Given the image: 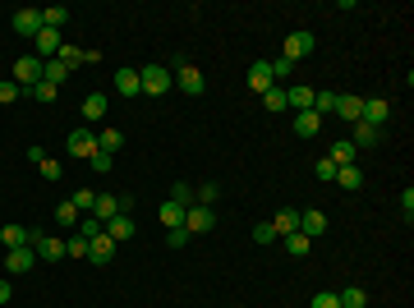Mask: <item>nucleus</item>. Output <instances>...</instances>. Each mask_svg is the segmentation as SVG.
<instances>
[{"label": "nucleus", "instance_id": "nucleus-1", "mask_svg": "<svg viewBox=\"0 0 414 308\" xmlns=\"http://www.w3.org/2000/svg\"><path fill=\"white\" fill-rule=\"evenodd\" d=\"M138 88L148 92V97H166V92L175 88V83H171V69H166V65H143L138 69Z\"/></svg>", "mask_w": 414, "mask_h": 308}, {"label": "nucleus", "instance_id": "nucleus-2", "mask_svg": "<svg viewBox=\"0 0 414 308\" xmlns=\"http://www.w3.org/2000/svg\"><path fill=\"white\" fill-rule=\"evenodd\" d=\"M171 83L185 92V97H203V92H207V78H203V69H198V65H180L171 74Z\"/></svg>", "mask_w": 414, "mask_h": 308}, {"label": "nucleus", "instance_id": "nucleus-3", "mask_svg": "<svg viewBox=\"0 0 414 308\" xmlns=\"http://www.w3.org/2000/svg\"><path fill=\"white\" fill-rule=\"evenodd\" d=\"M212 226H217V212L203 207V203H189V212H185V230H189V235H207Z\"/></svg>", "mask_w": 414, "mask_h": 308}, {"label": "nucleus", "instance_id": "nucleus-4", "mask_svg": "<svg viewBox=\"0 0 414 308\" xmlns=\"http://www.w3.org/2000/svg\"><path fill=\"white\" fill-rule=\"evenodd\" d=\"M313 46H317V37L308 33V28H299V33H290V37H285V46H281V51H285V60L294 65V60H304V55H313Z\"/></svg>", "mask_w": 414, "mask_h": 308}, {"label": "nucleus", "instance_id": "nucleus-5", "mask_svg": "<svg viewBox=\"0 0 414 308\" xmlns=\"http://www.w3.org/2000/svg\"><path fill=\"white\" fill-rule=\"evenodd\" d=\"M359 120L373 124V129H382V124L392 120V101H387V97H369V101L359 106Z\"/></svg>", "mask_w": 414, "mask_h": 308}, {"label": "nucleus", "instance_id": "nucleus-6", "mask_svg": "<svg viewBox=\"0 0 414 308\" xmlns=\"http://www.w3.org/2000/svg\"><path fill=\"white\" fill-rule=\"evenodd\" d=\"M14 83H19V88L42 83V60H37V55H19V60H14Z\"/></svg>", "mask_w": 414, "mask_h": 308}, {"label": "nucleus", "instance_id": "nucleus-7", "mask_svg": "<svg viewBox=\"0 0 414 308\" xmlns=\"http://www.w3.org/2000/svg\"><path fill=\"white\" fill-rule=\"evenodd\" d=\"M69 156L92 161V156H97V133H92V129H74V133H69Z\"/></svg>", "mask_w": 414, "mask_h": 308}, {"label": "nucleus", "instance_id": "nucleus-8", "mask_svg": "<svg viewBox=\"0 0 414 308\" xmlns=\"http://www.w3.org/2000/svg\"><path fill=\"white\" fill-rule=\"evenodd\" d=\"M42 230H28V226H0V244L5 249H33V240Z\"/></svg>", "mask_w": 414, "mask_h": 308}, {"label": "nucleus", "instance_id": "nucleus-9", "mask_svg": "<svg viewBox=\"0 0 414 308\" xmlns=\"http://www.w3.org/2000/svg\"><path fill=\"white\" fill-rule=\"evenodd\" d=\"M115 249H120V244L110 240L106 230H101V235H92V240H87V258H92V263H97V267H106L110 258H115Z\"/></svg>", "mask_w": 414, "mask_h": 308}, {"label": "nucleus", "instance_id": "nucleus-10", "mask_svg": "<svg viewBox=\"0 0 414 308\" xmlns=\"http://www.w3.org/2000/svg\"><path fill=\"white\" fill-rule=\"evenodd\" d=\"M10 28H14L19 37H37V33H42V10H14Z\"/></svg>", "mask_w": 414, "mask_h": 308}, {"label": "nucleus", "instance_id": "nucleus-11", "mask_svg": "<svg viewBox=\"0 0 414 308\" xmlns=\"http://www.w3.org/2000/svg\"><path fill=\"white\" fill-rule=\"evenodd\" d=\"M33 254L42 258V263H60V258H65V240H55V235H37Z\"/></svg>", "mask_w": 414, "mask_h": 308}, {"label": "nucleus", "instance_id": "nucleus-12", "mask_svg": "<svg viewBox=\"0 0 414 308\" xmlns=\"http://www.w3.org/2000/svg\"><path fill=\"white\" fill-rule=\"evenodd\" d=\"M244 78H249V88L258 92V97H262L267 88H276V78H272V65H267V60H253V65H249V74H244Z\"/></svg>", "mask_w": 414, "mask_h": 308}, {"label": "nucleus", "instance_id": "nucleus-13", "mask_svg": "<svg viewBox=\"0 0 414 308\" xmlns=\"http://www.w3.org/2000/svg\"><path fill=\"white\" fill-rule=\"evenodd\" d=\"M33 42H37V60H55V55H60V46H65L55 28H42V33H37Z\"/></svg>", "mask_w": 414, "mask_h": 308}, {"label": "nucleus", "instance_id": "nucleus-14", "mask_svg": "<svg viewBox=\"0 0 414 308\" xmlns=\"http://www.w3.org/2000/svg\"><path fill=\"white\" fill-rule=\"evenodd\" d=\"M106 235L115 244H124V240H134V235H138V226H134V217H110L106 221Z\"/></svg>", "mask_w": 414, "mask_h": 308}, {"label": "nucleus", "instance_id": "nucleus-15", "mask_svg": "<svg viewBox=\"0 0 414 308\" xmlns=\"http://www.w3.org/2000/svg\"><path fill=\"white\" fill-rule=\"evenodd\" d=\"M272 230H276V240L294 235V230H299V212H294V207H281V212L272 217Z\"/></svg>", "mask_w": 414, "mask_h": 308}, {"label": "nucleus", "instance_id": "nucleus-16", "mask_svg": "<svg viewBox=\"0 0 414 308\" xmlns=\"http://www.w3.org/2000/svg\"><path fill=\"white\" fill-rule=\"evenodd\" d=\"M83 120L87 124L106 120V92H87V97H83Z\"/></svg>", "mask_w": 414, "mask_h": 308}, {"label": "nucleus", "instance_id": "nucleus-17", "mask_svg": "<svg viewBox=\"0 0 414 308\" xmlns=\"http://www.w3.org/2000/svg\"><path fill=\"white\" fill-rule=\"evenodd\" d=\"M33 267H37L33 249H10V258H5V272H33Z\"/></svg>", "mask_w": 414, "mask_h": 308}, {"label": "nucleus", "instance_id": "nucleus-18", "mask_svg": "<svg viewBox=\"0 0 414 308\" xmlns=\"http://www.w3.org/2000/svg\"><path fill=\"white\" fill-rule=\"evenodd\" d=\"M115 92L120 97H138V69H115Z\"/></svg>", "mask_w": 414, "mask_h": 308}, {"label": "nucleus", "instance_id": "nucleus-19", "mask_svg": "<svg viewBox=\"0 0 414 308\" xmlns=\"http://www.w3.org/2000/svg\"><path fill=\"white\" fill-rule=\"evenodd\" d=\"M336 184L350 189V193H359V189H364V170H359V166H336Z\"/></svg>", "mask_w": 414, "mask_h": 308}, {"label": "nucleus", "instance_id": "nucleus-20", "mask_svg": "<svg viewBox=\"0 0 414 308\" xmlns=\"http://www.w3.org/2000/svg\"><path fill=\"white\" fill-rule=\"evenodd\" d=\"M120 147H124V133H120V129H110V124H106V129L97 133V152L115 156V152H120Z\"/></svg>", "mask_w": 414, "mask_h": 308}, {"label": "nucleus", "instance_id": "nucleus-21", "mask_svg": "<svg viewBox=\"0 0 414 308\" xmlns=\"http://www.w3.org/2000/svg\"><path fill=\"white\" fill-rule=\"evenodd\" d=\"M317 129H322V115H313V110H299V115H294V133H299V138H313Z\"/></svg>", "mask_w": 414, "mask_h": 308}, {"label": "nucleus", "instance_id": "nucleus-22", "mask_svg": "<svg viewBox=\"0 0 414 308\" xmlns=\"http://www.w3.org/2000/svg\"><path fill=\"white\" fill-rule=\"evenodd\" d=\"M322 230H327V217H322V212H299V235L313 240V235H322Z\"/></svg>", "mask_w": 414, "mask_h": 308}, {"label": "nucleus", "instance_id": "nucleus-23", "mask_svg": "<svg viewBox=\"0 0 414 308\" xmlns=\"http://www.w3.org/2000/svg\"><path fill=\"white\" fill-rule=\"evenodd\" d=\"M355 156H359V147L350 143V138H341V143H331L327 161H336V166H355Z\"/></svg>", "mask_w": 414, "mask_h": 308}, {"label": "nucleus", "instance_id": "nucleus-24", "mask_svg": "<svg viewBox=\"0 0 414 308\" xmlns=\"http://www.w3.org/2000/svg\"><path fill=\"white\" fill-rule=\"evenodd\" d=\"M185 212H189V207H180V203H171V198H166L157 217H162V226H166V230H175V226H185Z\"/></svg>", "mask_w": 414, "mask_h": 308}, {"label": "nucleus", "instance_id": "nucleus-25", "mask_svg": "<svg viewBox=\"0 0 414 308\" xmlns=\"http://www.w3.org/2000/svg\"><path fill=\"white\" fill-rule=\"evenodd\" d=\"M285 106H294V115L313 110V88H285Z\"/></svg>", "mask_w": 414, "mask_h": 308}, {"label": "nucleus", "instance_id": "nucleus-26", "mask_svg": "<svg viewBox=\"0 0 414 308\" xmlns=\"http://www.w3.org/2000/svg\"><path fill=\"white\" fill-rule=\"evenodd\" d=\"M331 110H336V92H331V88H313V115L327 120Z\"/></svg>", "mask_w": 414, "mask_h": 308}, {"label": "nucleus", "instance_id": "nucleus-27", "mask_svg": "<svg viewBox=\"0 0 414 308\" xmlns=\"http://www.w3.org/2000/svg\"><path fill=\"white\" fill-rule=\"evenodd\" d=\"M355 147H373V143H382V129H373V124H364V120H355V138H350Z\"/></svg>", "mask_w": 414, "mask_h": 308}, {"label": "nucleus", "instance_id": "nucleus-28", "mask_svg": "<svg viewBox=\"0 0 414 308\" xmlns=\"http://www.w3.org/2000/svg\"><path fill=\"white\" fill-rule=\"evenodd\" d=\"M359 106H364V97H336V110H331V115H341V120H359Z\"/></svg>", "mask_w": 414, "mask_h": 308}, {"label": "nucleus", "instance_id": "nucleus-29", "mask_svg": "<svg viewBox=\"0 0 414 308\" xmlns=\"http://www.w3.org/2000/svg\"><path fill=\"white\" fill-rule=\"evenodd\" d=\"M308 249H313V240H308V235H299V230L285 235V254H290V258H308Z\"/></svg>", "mask_w": 414, "mask_h": 308}, {"label": "nucleus", "instance_id": "nucleus-30", "mask_svg": "<svg viewBox=\"0 0 414 308\" xmlns=\"http://www.w3.org/2000/svg\"><path fill=\"white\" fill-rule=\"evenodd\" d=\"M42 78H46V83H51V88H60V83H65V78H69V69L60 65V60H42Z\"/></svg>", "mask_w": 414, "mask_h": 308}, {"label": "nucleus", "instance_id": "nucleus-31", "mask_svg": "<svg viewBox=\"0 0 414 308\" xmlns=\"http://www.w3.org/2000/svg\"><path fill=\"white\" fill-rule=\"evenodd\" d=\"M65 23H69V10H65V5H51V10H42V28H55V33H60Z\"/></svg>", "mask_w": 414, "mask_h": 308}, {"label": "nucleus", "instance_id": "nucleus-32", "mask_svg": "<svg viewBox=\"0 0 414 308\" xmlns=\"http://www.w3.org/2000/svg\"><path fill=\"white\" fill-rule=\"evenodd\" d=\"M55 92H60V88H51V83L42 78V83H33V88H23V97H33V101H42V106H51Z\"/></svg>", "mask_w": 414, "mask_h": 308}, {"label": "nucleus", "instance_id": "nucleus-33", "mask_svg": "<svg viewBox=\"0 0 414 308\" xmlns=\"http://www.w3.org/2000/svg\"><path fill=\"white\" fill-rule=\"evenodd\" d=\"M55 60H60V65H65V69H69V74H74V69H78V65H83V51H78V46H74V42H65V46H60V55H55Z\"/></svg>", "mask_w": 414, "mask_h": 308}, {"label": "nucleus", "instance_id": "nucleus-34", "mask_svg": "<svg viewBox=\"0 0 414 308\" xmlns=\"http://www.w3.org/2000/svg\"><path fill=\"white\" fill-rule=\"evenodd\" d=\"M55 221H60V226H78V221H83V212H78L74 203L65 198V203H60V207H55Z\"/></svg>", "mask_w": 414, "mask_h": 308}, {"label": "nucleus", "instance_id": "nucleus-35", "mask_svg": "<svg viewBox=\"0 0 414 308\" xmlns=\"http://www.w3.org/2000/svg\"><path fill=\"white\" fill-rule=\"evenodd\" d=\"M369 304V295H364L359 286H350V290H341V308H364Z\"/></svg>", "mask_w": 414, "mask_h": 308}, {"label": "nucleus", "instance_id": "nucleus-36", "mask_svg": "<svg viewBox=\"0 0 414 308\" xmlns=\"http://www.w3.org/2000/svg\"><path fill=\"white\" fill-rule=\"evenodd\" d=\"M262 106L272 110V115H276V110H285V88H267V92H262Z\"/></svg>", "mask_w": 414, "mask_h": 308}, {"label": "nucleus", "instance_id": "nucleus-37", "mask_svg": "<svg viewBox=\"0 0 414 308\" xmlns=\"http://www.w3.org/2000/svg\"><path fill=\"white\" fill-rule=\"evenodd\" d=\"M37 175H42L46 184H55V179H60V161H51V156H42V161H37Z\"/></svg>", "mask_w": 414, "mask_h": 308}, {"label": "nucleus", "instance_id": "nucleus-38", "mask_svg": "<svg viewBox=\"0 0 414 308\" xmlns=\"http://www.w3.org/2000/svg\"><path fill=\"white\" fill-rule=\"evenodd\" d=\"M194 203H203V207H217V203H221V189H217V184H203V189L194 193Z\"/></svg>", "mask_w": 414, "mask_h": 308}, {"label": "nucleus", "instance_id": "nucleus-39", "mask_svg": "<svg viewBox=\"0 0 414 308\" xmlns=\"http://www.w3.org/2000/svg\"><path fill=\"white\" fill-rule=\"evenodd\" d=\"M101 230H106V226H101V221L92 217V212H87V217L78 221V235H83V240H92V235H101Z\"/></svg>", "mask_w": 414, "mask_h": 308}, {"label": "nucleus", "instance_id": "nucleus-40", "mask_svg": "<svg viewBox=\"0 0 414 308\" xmlns=\"http://www.w3.org/2000/svg\"><path fill=\"white\" fill-rule=\"evenodd\" d=\"M313 175L322 179V184H331V179H336V161H327V156H322V161L313 166Z\"/></svg>", "mask_w": 414, "mask_h": 308}, {"label": "nucleus", "instance_id": "nucleus-41", "mask_svg": "<svg viewBox=\"0 0 414 308\" xmlns=\"http://www.w3.org/2000/svg\"><path fill=\"white\" fill-rule=\"evenodd\" d=\"M65 258H87V240H83V235L65 240Z\"/></svg>", "mask_w": 414, "mask_h": 308}, {"label": "nucleus", "instance_id": "nucleus-42", "mask_svg": "<svg viewBox=\"0 0 414 308\" xmlns=\"http://www.w3.org/2000/svg\"><path fill=\"white\" fill-rule=\"evenodd\" d=\"M308 308H341V295L336 290H322V295H313V304Z\"/></svg>", "mask_w": 414, "mask_h": 308}, {"label": "nucleus", "instance_id": "nucleus-43", "mask_svg": "<svg viewBox=\"0 0 414 308\" xmlns=\"http://www.w3.org/2000/svg\"><path fill=\"white\" fill-rule=\"evenodd\" d=\"M19 97H23V88L14 83V78H10V83H0V106H10V101H19Z\"/></svg>", "mask_w": 414, "mask_h": 308}, {"label": "nucleus", "instance_id": "nucleus-44", "mask_svg": "<svg viewBox=\"0 0 414 308\" xmlns=\"http://www.w3.org/2000/svg\"><path fill=\"white\" fill-rule=\"evenodd\" d=\"M253 240H258V244H276V230H272V221H258V226H253Z\"/></svg>", "mask_w": 414, "mask_h": 308}, {"label": "nucleus", "instance_id": "nucleus-45", "mask_svg": "<svg viewBox=\"0 0 414 308\" xmlns=\"http://www.w3.org/2000/svg\"><path fill=\"white\" fill-rule=\"evenodd\" d=\"M189 240H194V235H189L185 226H175V230H166V244H171V249H185Z\"/></svg>", "mask_w": 414, "mask_h": 308}, {"label": "nucleus", "instance_id": "nucleus-46", "mask_svg": "<svg viewBox=\"0 0 414 308\" xmlns=\"http://www.w3.org/2000/svg\"><path fill=\"white\" fill-rule=\"evenodd\" d=\"M69 203H74L78 212H92V203H97V193H92V189H78V193H74Z\"/></svg>", "mask_w": 414, "mask_h": 308}, {"label": "nucleus", "instance_id": "nucleus-47", "mask_svg": "<svg viewBox=\"0 0 414 308\" xmlns=\"http://www.w3.org/2000/svg\"><path fill=\"white\" fill-rule=\"evenodd\" d=\"M171 203L189 207V203H194V189H189V184H171Z\"/></svg>", "mask_w": 414, "mask_h": 308}, {"label": "nucleus", "instance_id": "nucleus-48", "mask_svg": "<svg viewBox=\"0 0 414 308\" xmlns=\"http://www.w3.org/2000/svg\"><path fill=\"white\" fill-rule=\"evenodd\" d=\"M267 65H272V78H276V83H281V78H290V60H285V55H281V60H267Z\"/></svg>", "mask_w": 414, "mask_h": 308}, {"label": "nucleus", "instance_id": "nucleus-49", "mask_svg": "<svg viewBox=\"0 0 414 308\" xmlns=\"http://www.w3.org/2000/svg\"><path fill=\"white\" fill-rule=\"evenodd\" d=\"M110 161H115V156L97 152V156H92V161H87V166H92V170H97V175H106V170H110Z\"/></svg>", "mask_w": 414, "mask_h": 308}, {"label": "nucleus", "instance_id": "nucleus-50", "mask_svg": "<svg viewBox=\"0 0 414 308\" xmlns=\"http://www.w3.org/2000/svg\"><path fill=\"white\" fill-rule=\"evenodd\" d=\"M401 212H405V221L414 217V189H405V193H401Z\"/></svg>", "mask_w": 414, "mask_h": 308}, {"label": "nucleus", "instance_id": "nucleus-51", "mask_svg": "<svg viewBox=\"0 0 414 308\" xmlns=\"http://www.w3.org/2000/svg\"><path fill=\"white\" fill-rule=\"evenodd\" d=\"M10 295H14V290H10V281H0V308L10 304Z\"/></svg>", "mask_w": 414, "mask_h": 308}]
</instances>
